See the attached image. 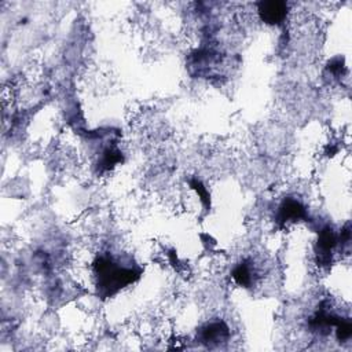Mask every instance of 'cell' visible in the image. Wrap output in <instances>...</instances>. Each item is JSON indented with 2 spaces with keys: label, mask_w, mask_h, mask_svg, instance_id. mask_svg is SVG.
Segmentation results:
<instances>
[{
  "label": "cell",
  "mask_w": 352,
  "mask_h": 352,
  "mask_svg": "<svg viewBox=\"0 0 352 352\" xmlns=\"http://www.w3.org/2000/svg\"><path fill=\"white\" fill-rule=\"evenodd\" d=\"M261 21L267 25H280L287 16V4L285 1H261L257 4Z\"/></svg>",
  "instance_id": "7a4b0ae2"
},
{
  "label": "cell",
  "mask_w": 352,
  "mask_h": 352,
  "mask_svg": "<svg viewBox=\"0 0 352 352\" xmlns=\"http://www.w3.org/2000/svg\"><path fill=\"white\" fill-rule=\"evenodd\" d=\"M228 337H230V330H228L227 324L221 320L210 322L199 330V340L202 344H205L208 346L220 345V344L226 342L228 340Z\"/></svg>",
  "instance_id": "3957f363"
},
{
  "label": "cell",
  "mask_w": 352,
  "mask_h": 352,
  "mask_svg": "<svg viewBox=\"0 0 352 352\" xmlns=\"http://www.w3.org/2000/svg\"><path fill=\"white\" fill-rule=\"evenodd\" d=\"M254 268L252 267V264L249 261H242L239 263L234 271H232V279L235 280V283H238L239 286L248 287L253 283L254 279Z\"/></svg>",
  "instance_id": "8992f818"
},
{
  "label": "cell",
  "mask_w": 352,
  "mask_h": 352,
  "mask_svg": "<svg viewBox=\"0 0 352 352\" xmlns=\"http://www.w3.org/2000/svg\"><path fill=\"white\" fill-rule=\"evenodd\" d=\"M337 243H338V238L330 227H324L319 232L316 253L319 256L320 264H330L331 254H333V250L337 246Z\"/></svg>",
  "instance_id": "5b68a950"
},
{
  "label": "cell",
  "mask_w": 352,
  "mask_h": 352,
  "mask_svg": "<svg viewBox=\"0 0 352 352\" xmlns=\"http://www.w3.org/2000/svg\"><path fill=\"white\" fill-rule=\"evenodd\" d=\"M305 217V208L294 198H286L278 208L276 221L279 226H286L289 223H296Z\"/></svg>",
  "instance_id": "277c9868"
},
{
  "label": "cell",
  "mask_w": 352,
  "mask_h": 352,
  "mask_svg": "<svg viewBox=\"0 0 352 352\" xmlns=\"http://www.w3.org/2000/svg\"><path fill=\"white\" fill-rule=\"evenodd\" d=\"M98 293L102 297H111L122 287L139 279L142 268L135 264H125L111 256H100L94 263Z\"/></svg>",
  "instance_id": "6da1fadb"
}]
</instances>
